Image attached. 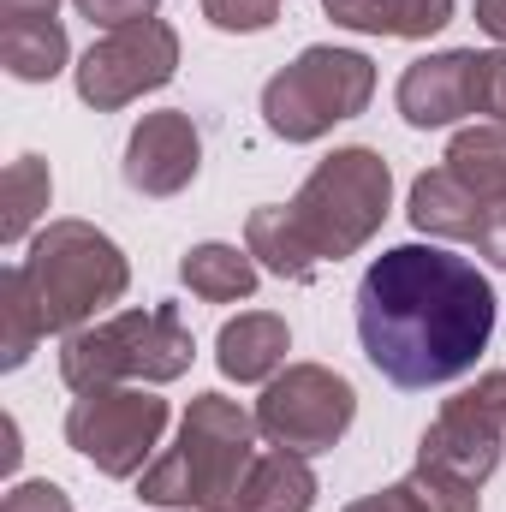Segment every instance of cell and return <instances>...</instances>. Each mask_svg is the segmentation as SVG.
<instances>
[{
  "mask_svg": "<svg viewBox=\"0 0 506 512\" xmlns=\"http://www.w3.org/2000/svg\"><path fill=\"white\" fill-rule=\"evenodd\" d=\"M495 334V286L441 245H393L358 280L364 358L405 393L459 382Z\"/></svg>",
  "mask_w": 506,
  "mask_h": 512,
  "instance_id": "cell-1",
  "label": "cell"
},
{
  "mask_svg": "<svg viewBox=\"0 0 506 512\" xmlns=\"http://www.w3.org/2000/svg\"><path fill=\"white\" fill-rule=\"evenodd\" d=\"M387 203H393V173L376 149L364 143L334 149L328 161H316V173L298 185L286 209H251L245 251L286 280H310L316 262L364 251L387 221Z\"/></svg>",
  "mask_w": 506,
  "mask_h": 512,
  "instance_id": "cell-2",
  "label": "cell"
},
{
  "mask_svg": "<svg viewBox=\"0 0 506 512\" xmlns=\"http://www.w3.org/2000/svg\"><path fill=\"white\" fill-rule=\"evenodd\" d=\"M256 417L239 399L221 393H197L179 441L143 471L137 495L149 507H191V512H239L245 477L256 465Z\"/></svg>",
  "mask_w": 506,
  "mask_h": 512,
  "instance_id": "cell-3",
  "label": "cell"
},
{
  "mask_svg": "<svg viewBox=\"0 0 506 512\" xmlns=\"http://www.w3.org/2000/svg\"><path fill=\"white\" fill-rule=\"evenodd\" d=\"M24 292L36 304L42 334H78L96 322V310L120 304L131 286V268L108 233L90 221H48L36 233L30 256L18 262Z\"/></svg>",
  "mask_w": 506,
  "mask_h": 512,
  "instance_id": "cell-4",
  "label": "cell"
},
{
  "mask_svg": "<svg viewBox=\"0 0 506 512\" xmlns=\"http://www.w3.org/2000/svg\"><path fill=\"white\" fill-rule=\"evenodd\" d=\"M191 328L179 322L173 304L126 310L96 328L66 334L60 346V376L72 393H102L120 382H179L191 370Z\"/></svg>",
  "mask_w": 506,
  "mask_h": 512,
  "instance_id": "cell-5",
  "label": "cell"
},
{
  "mask_svg": "<svg viewBox=\"0 0 506 512\" xmlns=\"http://www.w3.org/2000/svg\"><path fill=\"white\" fill-rule=\"evenodd\" d=\"M376 96V66L358 48H304L262 84V120L286 143H316L340 120H358Z\"/></svg>",
  "mask_w": 506,
  "mask_h": 512,
  "instance_id": "cell-6",
  "label": "cell"
},
{
  "mask_svg": "<svg viewBox=\"0 0 506 512\" xmlns=\"http://www.w3.org/2000/svg\"><path fill=\"white\" fill-rule=\"evenodd\" d=\"M167 429V399L149 387H102L78 393L66 411V441L102 471V477H137L149 471V453Z\"/></svg>",
  "mask_w": 506,
  "mask_h": 512,
  "instance_id": "cell-7",
  "label": "cell"
},
{
  "mask_svg": "<svg viewBox=\"0 0 506 512\" xmlns=\"http://www.w3.org/2000/svg\"><path fill=\"white\" fill-rule=\"evenodd\" d=\"M352 417H358L352 382L322 370V364H292L256 399V429L274 447H292V453H328L352 429Z\"/></svg>",
  "mask_w": 506,
  "mask_h": 512,
  "instance_id": "cell-8",
  "label": "cell"
},
{
  "mask_svg": "<svg viewBox=\"0 0 506 512\" xmlns=\"http://www.w3.org/2000/svg\"><path fill=\"white\" fill-rule=\"evenodd\" d=\"M501 447H506V370H489L477 387H465L441 405V417L417 441V465H441V471L465 477L471 489H483L501 465Z\"/></svg>",
  "mask_w": 506,
  "mask_h": 512,
  "instance_id": "cell-9",
  "label": "cell"
},
{
  "mask_svg": "<svg viewBox=\"0 0 506 512\" xmlns=\"http://www.w3.org/2000/svg\"><path fill=\"white\" fill-rule=\"evenodd\" d=\"M179 72V36L161 18H143L126 30H108L84 60H78V96L96 114H114L137 102L143 90H161Z\"/></svg>",
  "mask_w": 506,
  "mask_h": 512,
  "instance_id": "cell-10",
  "label": "cell"
},
{
  "mask_svg": "<svg viewBox=\"0 0 506 512\" xmlns=\"http://www.w3.org/2000/svg\"><path fill=\"white\" fill-rule=\"evenodd\" d=\"M203 167V137L191 126L185 108H161V114H143L137 131L126 143V185L143 197H173L197 179Z\"/></svg>",
  "mask_w": 506,
  "mask_h": 512,
  "instance_id": "cell-11",
  "label": "cell"
},
{
  "mask_svg": "<svg viewBox=\"0 0 506 512\" xmlns=\"http://www.w3.org/2000/svg\"><path fill=\"white\" fill-rule=\"evenodd\" d=\"M399 114L405 126L435 131L477 114V48H447L429 60H411L399 78Z\"/></svg>",
  "mask_w": 506,
  "mask_h": 512,
  "instance_id": "cell-12",
  "label": "cell"
},
{
  "mask_svg": "<svg viewBox=\"0 0 506 512\" xmlns=\"http://www.w3.org/2000/svg\"><path fill=\"white\" fill-rule=\"evenodd\" d=\"M405 215H411V227H417V233H429V239L477 245L489 203H483L471 185H459L447 167H429V173H417V185H411V209H405Z\"/></svg>",
  "mask_w": 506,
  "mask_h": 512,
  "instance_id": "cell-13",
  "label": "cell"
},
{
  "mask_svg": "<svg viewBox=\"0 0 506 512\" xmlns=\"http://www.w3.org/2000/svg\"><path fill=\"white\" fill-rule=\"evenodd\" d=\"M286 346H292V334H286L280 316H268V310H245L239 322L221 328V340H215V364H221V376H233V382H268V376L286 364Z\"/></svg>",
  "mask_w": 506,
  "mask_h": 512,
  "instance_id": "cell-14",
  "label": "cell"
},
{
  "mask_svg": "<svg viewBox=\"0 0 506 512\" xmlns=\"http://www.w3.org/2000/svg\"><path fill=\"white\" fill-rule=\"evenodd\" d=\"M322 12L346 30L364 36H435L441 24H453V0H322Z\"/></svg>",
  "mask_w": 506,
  "mask_h": 512,
  "instance_id": "cell-15",
  "label": "cell"
},
{
  "mask_svg": "<svg viewBox=\"0 0 506 512\" xmlns=\"http://www.w3.org/2000/svg\"><path fill=\"white\" fill-rule=\"evenodd\" d=\"M316 507V471L304 453L292 447H268L256 453L251 477H245V495H239V512H310Z\"/></svg>",
  "mask_w": 506,
  "mask_h": 512,
  "instance_id": "cell-16",
  "label": "cell"
},
{
  "mask_svg": "<svg viewBox=\"0 0 506 512\" xmlns=\"http://www.w3.org/2000/svg\"><path fill=\"white\" fill-rule=\"evenodd\" d=\"M179 280L209 304H239L256 292V256L239 245H197L179 262Z\"/></svg>",
  "mask_w": 506,
  "mask_h": 512,
  "instance_id": "cell-17",
  "label": "cell"
},
{
  "mask_svg": "<svg viewBox=\"0 0 506 512\" xmlns=\"http://www.w3.org/2000/svg\"><path fill=\"white\" fill-rule=\"evenodd\" d=\"M447 173L471 185L483 203H506V126H471L447 143Z\"/></svg>",
  "mask_w": 506,
  "mask_h": 512,
  "instance_id": "cell-18",
  "label": "cell"
},
{
  "mask_svg": "<svg viewBox=\"0 0 506 512\" xmlns=\"http://www.w3.org/2000/svg\"><path fill=\"white\" fill-rule=\"evenodd\" d=\"M0 66L18 84H48L66 66V30L54 18H30V24H0Z\"/></svg>",
  "mask_w": 506,
  "mask_h": 512,
  "instance_id": "cell-19",
  "label": "cell"
},
{
  "mask_svg": "<svg viewBox=\"0 0 506 512\" xmlns=\"http://www.w3.org/2000/svg\"><path fill=\"white\" fill-rule=\"evenodd\" d=\"M48 197H54V179H48V161H36V155H18L12 167H6V179H0V239L6 245H18L36 221H42V209H48Z\"/></svg>",
  "mask_w": 506,
  "mask_h": 512,
  "instance_id": "cell-20",
  "label": "cell"
},
{
  "mask_svg": "<svg viewBox=\"0 0 506 512\" xmlns=\"http://www.w3.org/2000/svg\"><path fill=\"white\" fill-rule=\"evenodd\" d=\"M36 340H42V322H36V304H30V292H24V274L6 268V280H0V364H6V370L30 364Z\"/></svg>",
  "mask_w": 506,
  "mask_h": 512,
  "instance_id": "cell-21",
  "label": "cell"
},
{
  "mask_svg": "<svg viewBox=\"0 0 506 512\" xmlns=\"http://www.w3.org/2000/svg\"><path fill=\"white\" fill-rule=\"evenodd\" d=\"M405 483H411V495L423 501V512H477V489H471L465 477L441 471V465H417Z\"/></svg>",
  "mask_w": 506,
  "mask_h": 512,
  "instance_id": "cell-22",
  "label": "cell"
},
{
  "mask_svg": "<svg viewBox=\"0 0 506 512\" xmlns=\"http://www.w3.org/2000/svg\"><path fill=\"white\" fill-rule=\"evenodd\" d=\"M203 18L215 30H233V36H256L280 18V0H203Z\"/></svg>",
  "mask_w": 506,
  "mask_h": 512,
  "instance_id": "cell-23",
  "label": "cell"
},
{
  "mask_svg": "<svg viewBox=\"0 0 506 512\" xmlns=\"http://www.w3.org/2000/svg\"><path fill=\"white\" fill-rule=\"evenodd\" d=\"M477 114L506 126V48L501 54H477Z\"/></svg>",
  "mask_w": 506,
  "mask_h": 512,
  "instance_id": "cell-24",
  "label": "cell"
},
{
  "mask_svg": "<svg viewBox=\"0 0 506 512\" xmlns=\"http://www.w3.org/2000/svg\"><path fill=\"white\" fill-rule=\"evenodd\" d=\"M0 512H72V495H66L60 483L36 477V483H12L6 501H0Z\"/></svg>",
  "mask_w": 506,
  "mask_h": 512,
  "instance_id": "cell-25",
  "label": "cell"
},
{
  "mask_svg": "<svg viewBox=\"0 0 506 512\" xmlns=\"http://www.w3.org/2000/svg\"><path fill=\"white\" fill-rule=\"evenodd\" d=\"M90 24H102V30H126V24H143L161 0H72Z\"/></svg>",
  "mask_w": 506,
  "mask_h": 512,
  "instance_id": "cell-26",
  "label": "cell"
},
{
  "mask_svg": "<svg viewBox=\"0 0 506 512\" xmlns=\"http://www.w3.org/2000/svg\"><path fill=\"white\" fill-rule=\"evenodd\" d=\"M346 512H423V501L411 495V483H393V489H376V495L352 501Z\"/></svg>",
  "mask_w": 506,
  "mask_h": 512,
  "instance_id": "cell-27",
  "label": "cell"
},
{
  "mask_svg": "<svg viewBox=\"0 0 506 512\" xmlns=\"http://www.w3.org/2000/svg\"><path fill=\"white\" fill-rule=\"evenodd\" d=\"M477 251L489 256L495 268H506V203H489V215H483V233H477Z\"/></svg>",
  "mask_w": 506,
  "mask_h": 512,
  "instance_id": "cell-28",
  "label": "cell"
},
{
  "mask_svg": "<svg viewBox=\"0 0 506 512\" xmlns=\"http://www.w3.org/2000/svg\"><path fill=\"white\" fill-rule=\"evenodd\" d=\"M60 0H0V24H30V18H54Z\"/></svg>",
  "mask_w": 506,
  "mask_h": 512,
  "instance_id": "cell-29",
  "label": "cell"
},
{
  "mask_svg": "<svg viewBox=\"0 0 506 512\" xmlns=\"http://www.w3.org/2000/svg\"><path fill=\"white\" fill-rule=\"evenodd\" d=\"M477 24H483L495 42H506V0H477Z\"/></svg>",
  "mask_w": 506,
  "mask_h": 512,
  "instance_id": "cell-30",
  "label": "cell"
},
{
  "mask_svg": "<svg viewBox=\"0 0 506 512\" xmlns=\"http://www.w3.org/2000/svg\"><path fill=\"white\" fill-rule=\"evenodd\" d=\"M0 459H6V471L18 465V423H12V417H6V453H0Z\"/></svg>",
  "mask_w": 506,
  "mask_h": 512,
  "instance_id": "cell-31",
  "label": "cell"
}]
</instances>
